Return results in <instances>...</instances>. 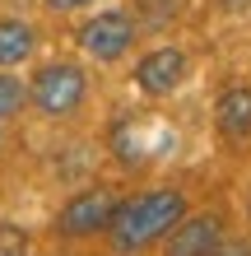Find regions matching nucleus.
<instances>
[{"mask_svg": "<svg viewBox=\"0 0 251 256\" xmlns=\"http://www.w3.org/2000/svg\"><path fill=\"white\" fill-rule=\"evenodd\" d=\"M219 238H224V224H219V214H182L177 219V228L163 238L172 256H205L219 247Z\"/></svg>", "mask_w": 251, "mask_h": 256, "instance_id": "nucleus-6", "label": "nucleus"}, {"mask_svg": "<svg viewBox=\"0 0 251 256\" xmlns=\"http://www.w3.org/2000/svg\"><path fill=\"white\" fill-rule=\"evenodd\" d=\"M37 47V33L23 19H0V70H14L19 61H28Z\"/></svg>", "mask_w": 251, "mask_h": 256, "instance_id": "nucleus-8", "label": "nucleus"}, {"mask_svg": "<svg viewBox=\"0 0 251 256\" xmlns=\"http://www.w3.org/2000/svg\"><path fill=\"white\" fill-rule=\"evenodd\" d=\"M182 214H186V196L177 186H154V191L130 196V200H116L107 238L116 252H144V247L163 242Z\"/></svg>", "mask_w": 251, "mask_h": 256, "instance_id": "nucleus-1", "label": "nucleus"}, {"mask_svg": "<svg viewBox=\"0 0 251 256\" xmlns=\"http://www.w3.org/2000/svg\"><path fill=\"white\" fill-rule=\"evenodd\" d=\"M47 10H56V14H65V10H84V5H93V0H42Z\"/></svg>", "mask_w": 251, "mask_h": 256, "instance_id": "nucleus-11", "label": "nucleus"}, {"mask_svg": "<svg viewBox=\"0 0 251 256\" xmlns=\"http://www.w3.org/2000/svg\"><path fill=\"white\" fill-rule=\"evenodd\" d=\"M182 74H186L182 47H158V52H149L135 66V84H140V94H149V98H168L172 88L182 84Z\"/></svg>", "mask_w": 251, "mask_h": 256, "instance_id": "nucleus-5", "label": "nucleus"}, {"mask_svg": "<svg viewBox=\"0 0 251 256\" xmlns=\"http://www.w3.org/2000/svg\"><path fill=\"white\" fill-rule=\"evenodd\" d=\"M28 102V84L19 80V74L0 70V122H9V116H19Z\"/></svg>", "mask_w": 251, "mask_h": 256, "instance_id": "nucleus-9", "label": "nucleus"}, {"mask_svg": "<svg viewBox=\"0 0 251 256\" xmlns=\"http://www.w3.org/2000/svg\"><path fill=\"white\" fill-rule=\"evenodd\" d=\"M28 98L47 116H70L88 98V74L75 61H47L33 80H28Z\"/></svg>", "mask_w": 251, "mask_h": 256, "instance_id": "nucleus-2", "label": "nucleus"}, {"mask_svg": "<svg viewBox=\"0 0 251 256\" xmlns=\"http://www.w3.org/2000/svg\"><path fill=\"white\" fill-rule=\"evenodd\" d=\"M116 200H121V196H116L112 186H88V191H79V196H70V200H65V210H61V219H56V233H61V238H70V242L107 233Z\"/></svg>", "mask_w": 251, "mask_h": 256, "instance_id": "nucleus-3", "label": "nucleus"}, {"mask_svg": "<svg viewBox=\"0 0 251 256\" xmlns=\"http://www.w3.org/2000/svg\"><path fill=\"white\" fill-rule=\"evenodd\" d=\"M79 47H84V56H93L102 66L121 61V56L135 47V19H130L126 10H102V14H93V19L79 28Z\"/></svg>", "mask_w": 251, "mask_h": 256, "instance_id": "nucleus-4", "label": "nucleus"}, {"mask_svg": "<svg viewBox=\"0 0 251 256\" xmlns=\"http://www.w3.org/2000/svg\"><path fill=\"white\" fill-rule=\"evenodd\" d=\"M9 252H28V238L19 228H0V256H9Z\"/></svg>", "mask_w": 251, "mask_h": 256, "instance_id": "nucleus-10", "label": "nucleus"}, {"mask_svg": "<svg viewBox=\"0 0 251 256\" xmlns=\"http://www.w3.org/2000/svg\"><path fill=\"white\" fill-rule=\"evenodd\" d=\"M214 122H219V135H224V140H233V144L251 140V84L224 88V98H219V108H214Z\"/></svg>", "mask_w": 251, "mask_h": 256, "instance_id": "nucleus-7", "label": "nucleus"}, {"mask_svg": "<svg viewBox=\"0 0 251 256\" xmlns=\"http://www.w3.org/2000/svg\"><path fill=\"white\" fill-rule=\"evenodd\" d=\"M219 5H224L228 14H242V10H251V0H219Z\"/></svg>", "mask_w": 251, "mask_h": 256, "instance_id": "nucleus-12", "label": "nucleus"}]
</instances>
